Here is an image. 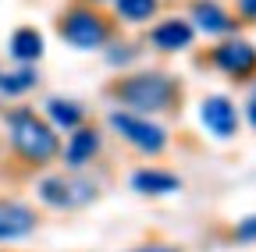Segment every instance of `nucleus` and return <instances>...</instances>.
<instances>
[{"instance_id": "obj_1", "label": "nucleus", "mask_w": 256, "mask_h": 252, "mask_svg": "<svg viewBox=\"0 0 256 252\" xmlns=\"http://www.w3.org/2000/svg\"><path fill=\"white\" fill-rule=\"evenodd\" d=\"M110 96L132 114H174L182 107L185 89L174 75L168 71H136V75H121L110 89Z\"/></svg>"}, {"instance_id": "obj_2", "label": "nucleus", "mask_w": 256, "mask_h": 252, "mask_svg": "<svg viewBox=\"0 0 256 252\" xmlns=\"http://www.w3.org/2000/svg\"><path fill=\"white\" fill-rule=\"evenodd\" d=\"M8 139H11V149L14 156L25 164V167H46L54 164L57 156H60V135L57 128L40 117L36 110H28V107H18L8 114Z\"/></svg>"}, {"instance_id": "obj_3", "label": "nucleus", "mask_w": 256, "mask_h": 252, "mask_svg": "<svg viewBox=\"0 0 256 252\" xmlns=\"http://www.w3.org/2000/svg\"><path fill=\"white\" fill-rule=\"evenodd\" d=\"M57 36L75 50H100L114 36V21L89 4H75L57 18Z\"/></svg>"}, {"instance_id": "obj_4", "label": "nucleus", "mask_w": 256, "mask_h": 252, "mask_svg": "<svg viewBox=\"0 0 256 252\" xmlns=\"http://www.w3.org/2000/svg\"><path fill=\"white\" fill-rule=\"evenodd\" d=\"M36 192L54 210H82V206L100 199V185L86 174H54V178H43L36 185Z\"/></svg>"}, {"instance_id": "obj_5", "label": "nucleus", "mask_w": 256, "mask_h": 252, "mask_svg": "<svg viewBox=\"0 0 256 252\" xmlns=\"http://www.w3.org/2000/svg\"><path fill=\"white\" fill-rule=\"evenodd\" d=\"M110 128H114L128 146H136L142 156H160V153L168 149V132L160 128V124H153L150 117H142V114L114 110V114H110Z\"/></svg>"}, {"instance_id": "obj_6", "label": "nucleus", "mask_w": 256, "mask_h": 252, "mask_svg": "<svg viewBox=\"0 0 256 252\" xmlns=\"http://www.w3.org/2000/svg\"><path fill=\"white\" fill-rule=\"evenodd\" d=\"M210 64L224 71L232 82H249L256 75V46L246 39H224L220 46H214Z\"/></svg>"}, {"instance_id": "obj_7", "label": "nucleus", "mask_w": 256, "mask_h": 252, "mask_svg": "<svg viewBox=\"0 0 256 252\" xmlns=\"http://www.w3.org/2000/svg\"><path fill=\"white\" fill-rule=\"evenodd\" d=\"M40 228V213L28 203L0 199V242H22Z\"/></svg>"}, {"instance_id": "obj_8", "label": "nucleus", "mask_w": 256, "mask_h": 252, "mask_svg": "<svg viewBox=\"0 0 256 252\" xmlns=\"http://www.w3.org/2000/svg\"><path fill=\"white\" fill-rule=\"evenodd\" d=\"M200 117L206 124V132L217 135V139H232L238 132V110L228 96H206L203 107H200Z\"/></svg>"}, {"instance_id": "obj_9", "label": "nucleus", "mask_w": 256, "mask_h": 252, "mask_svg": "<svg viewBox=\"0 0 256 252\" xmlns=\"http://www.w3.org/2000/svg\"><path fill=\"white\" fill-rule=\"evenodd\" d=\"M192 39H196V28H192L188 18H164V21H156L153 32H150V43L156 50H164V53H182V50L192 46Z\"/></svg>"}, {"instance_id": "obj_10", "label": "nucleus", "mask_w": 256, "mask_h": 252, "mask_svg": "<svg viewBox=\"0 0 256 252\" xmlns=\"http://www.w3.org/2000/svg\"><path fill=\"white\" fill-rule=\"evenodd\" d=\"M100 153V132L92 128V124H78V128H72V135H68V146H64V164H68V171H82L92 156Z\"/></svg>"}, {"instance_id": "obj_11", "label": "nucleus", "mask_w": 256, "mask_h": 252, "mask_svg": "<svg viewBox=\"0 0 256 252\" xmlns=\"http://www.w3.org/2000/svg\"><path fill=\"white\" fill-rule=\"evenodd\" d=\"M188 21H192V28H200V32H206V36H228V32L238 28V21L220 4H214V0H196Z\"/></svg>"}, {"instance_id": "obj_12", "label": "nucleus", "mask_w": 256, "mask_h": 252, "mask_svg": "<svg viewBox=\"0 0 256 252\" xmlns=\"http://www.w3.org/2000/svg\"><path fill=\"white\" fill-rule=\"evenodd\" d=\"M132 188L142 196H171L182 188V178L171 171H156V167H142L132 174Z\"/></svg>"}, {"instance_id": "obj_13", "label": "nucleus", "mask_w": 256, "mask_h": 252, "mask_svg": "<svg viewBox=\"0 0 256 252\" xmlns=\"http://www.w3.org/2000/svg\"><path fill=\"white\" fill-rule=\"evenodd\" d=\"M8 50H11L14 60H22V64H32V60H40V57H43V36H40V28H32V25L14 28V36H11Z\"/></svg>"}, {"instance_id": "obj_14", "label": "nucleus", "mask_w": 256, "mask_h": 252, "mask_svg": "<svg viewBox=\"0 0 256 252\" xmlns=\"http://www.w3.org/2000/svg\"><path fill=\"white\" fill-rule=\"evenodd\" d=\"M46 117H50V124L54 128H78V124L86 121V110L75 103V100H60V96H54V100H46Z\"/></svg>"}, {"instance_id": "obj_15", "label": "nucleus", "mask_w": 256, "mask_h": 252, "mask_svg": "<svg viewBox=\"0 0 256 252\" xmlns=\"http://www.w3.org/2000/svg\"><path fill=\"white\" fill-rule=\"evenodd\" d=\"M36 82H40V75L25 64L18 71H4V75H0V92H8V96H22V92L36 89Z\"/></svg>"}, {"instance_id": "obj_16", "label": "nucleus", "mask_w": 256, "mask_h": 252, "mask_svg": "<svg viewBox=\"0 0 256 252\" xmlns=\"http://www.w3.org/2000/svg\"><path fill=\"white\" fill-rule=\"evenodd\" d=\"M114 7H118V14H121L124 21L139 25V21H150V18L156 14L160 0H114Z\"/></svg>"}, {"instance_id": "obj_17", "label": "nucleus", "mask_w": 256, "mask_h": 252, "mask_svg": "<svg viewBox=\"0 0 256 252\" xmlns=\"http://www.w3.org/2000/svg\"><path fill=\"white\" fill-rule=\"evenodd\" d=\"M232 235H235V242H256V213L246 217V220H238V228Z\"/></svg>"}, {"instance_id": "obj_18", "label": "nucleus", "mask_w": 256, "mask_h": 252, "mask_svg": "<svg viewBox=\"0 0 256 252\" xmlns=\"http://www.w3.org/2000/svg\"><path fill=\"white\" fill-rule=\"evenodd\" d=\"M128 252H178V249L168 245V242H146V245H136V249H128Z\"/></svg>"}, {"instance_id": "obj_19", "label": "nucleus", "mask_w": 256, "mask_h": 252, "mask_svg": "<svg viewBox=\"0 0 256 252\" xmlns=\"http://www.w3.org/2000/svg\"><path fill=\"white\" fill-rule=\"evenodd\" d=\"M235 7L246 21H256V0H235Z\"/></svg>"}, {"instance_id": "obj_20", "label": "nucleus", "mask_w": 256, "mask_h": 252, "mask_svg": "<svg viewBox=\"0 0 256 252\" xmlns=\"http://www.w3.org/2000/svg\"><path fill=\"white\" fill-rule=\"evenodd\" d=\"M246 117H249V124H252V128H256V96L246 103Z\"/></svg>"}]
</instances>
